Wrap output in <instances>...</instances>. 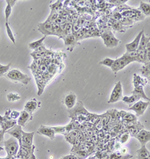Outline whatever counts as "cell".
I'll return each mask as SVG.
<instances>
[{
  "instance_id": "54",
  "label": "cell",
  "mask_w": 150,
  "mask_h": 159,
  "mask_svg": "<svg viewBox=\"0 0 150 159\" xmlns=\"http://www.w3.org/2000/svg\"><path fill=\"white\" fill-rule=\"evenodd\" d=\"M60 159H63V158H60Z\"/></svg>"
},
{
  "instance_id": "19",
  "label": "cell",
  "mask_w": 150,
  "mask_h": 159,
  "mask_svg": "<svg viewBox=\"0 0 150 159\" xmlns=\"http://www.w3.org/2000/svg\"><path fill=\"white\" fill-rule=\"evenodd\" d=\"M131 158H133V155L129 154L123 155L119 151H116L112 153L107 152L104 159H130Z\"/></svg>"
},
{
  "instance_id": "6",
  "label": "cell",
  "mask_w": 150,
  "mask_h": 159,
  "mask_svg": "<svg viewBox=\"0 0 150 159\" xmlns=\"http://www.w3.org/2000/svg\"><path fill=\"white\" fill-rule=\"evenodd\" d=\"M149 105V102H143L142 100H139L137 102H135L134 105L129 107L128 110L133 111L136 113L137 116H140L143 115L144 112L146 111V108Z\"/></svg>"
},
{
  "instance_id": "41",
  "label": "cell",
  "mask_w": 150,
  "mask_h": 159,
  "mask_svg": "<svg viewBox=\"0 0 150 159\" xmlns=\"http://www.w3.org/2000/svg\"><path fill=\"white\" fill-rule=\"evenodd\" d=\"M28 68H29V69L31 70V71H32V74H34V75H36V74L38 73V68H39V66H38V64H36L35 61H33L32 64H31L30 66H28Z\"/></svg>"
},
{
  "instance_id": "22",
  "label": "cell",
  "mask_w": 150,
  "mask_h": 159,
  "mask_svg": "<svg viewBox=\"0 0 150 159\" xmlns=\"http://www.w3.org/2000/svg\"><path fill=\"white\" fill-rule=\"evenodd\" d=\"M137 159H147L150 155V152L148 150L146 146H141V148L136 152Z\"/></svg>"
},
{
  "instance_id": "4",
  "label": "cell",
  "mask_w": 150,
  "mask_h": 159,
  "mask_svg": "<svg viewBox=\"0 0 150 159\" xmlns=\"http://www.w3.org/2000/svg\"><path fill=\"white\" fill-rule=\"evenodd\" d=\"M100 37L103 39L104 43L107 48L116 47V46L119 45V43H121L119 39L115 38L114 33L110 30L103 31Z\"/></svg>"
},
{
  "instance_id": "50",
  "label": "cell",
  "mask_w": 150,
  "mask_h": 159,
  "mask_svg": "<svg viewBox=\"0 0 150 159\" xmlns=\"http://www.w3.org/2000/svg\"><path fill=\"white\" fill-rule=\"evenodd\" d=\"M119 152L123 155H127L128 154V149L126 147H121V149H119Z\"/></svg>"
},
{
  "instance_id": "32",
  "label": "cell",
  "mask_w": 150,
  "mask_h": 159,
  "mask_svg": "<svg viewBox=\"0 0 150 159\" xmlns=\"http://www.w3.org/2000/svg\"><path fill=\"white\" fill-rule=\"evenodd\" d=\"M119 23L121 24H123L124 26L125 27H131L133 26L134 23L135 22L131 18H128V17H123L121 20H120Z\"/></svg>"
},
{
  "instance_id": "18",
  "label": "cell",
  "mask_w": 150,
  "mask_h": 159,
  "mask_svg": "<svg viewBox=\"0 0 150 159\" xmlns=\"http://www.w3.org/2000/svg\"><path fill=\"white\" fill-rule=\"evenodd\" d=\"M40 105L41 102L37 100L36 99H32L26 103L25 106H24V110L26 111L33 114V112H35L37 109L40 108Z\"/></svg>"
},
{
  "instance_id": "45",
  "label": "cell",
  "mask_w": 150,
  "mask_h": 159,
  "mask_svg": "<svg viewBox=\"0 0 150 159\" xmlns=\"http://www.w3.org/2000/svg\"><path fill=\"white\" fill-rule=\"evenodd\" d=\"M126 2H127V0H124V1H120V0H110V1H109V2L112 3V4L114 5L119 6V5L125 4Z\"/></svg>"
},
{
  "instance_id": "37",
  "label": "cell",
  "mask_w": 150,
  "mask_h": 159,
  "mask_svg": "<svg viewBox=\"0 0 150 159\" xmlns=\"http://www.w3.org/2000/svg\"><path fill=\"white\" fill-rule=\"evenodd\" d=\"M114 59H112V58H107L105 59H104V60L101 61L99 64H101V65H104V66H109V67H111L112 66L113 64H114Z\"/></svg>"
},
{
  "instance_id": "1",
  "label": "cell",
  "mask_w": 150,
  "mask_h": 159,
  "mask_svg": "<svg viewBox=\"0 0 150 159\" xmlns=\"http://www.w3.org/2000/svg\"><path fill=\"white\" fill-rule=\"evenodd\" d=\"M4 76L13 82H20L24 85H27L31 80V78L28 76L27 74H24L22 72H20L19 70L16 69L8 71V73L5 74Z\"/></svg>"
},
{
  "instance_id": "12",
  "label": "cell",
  "mask_w": 150,
  "mask_h": 159,
  "mask_svg": "<svg viewBox=\"0 0 150 159\" xmlns=\"http://www.w3.org/2000/svg\"><path fill=\"white\" fill-rule=\"evenodd\" d=\"M17 124V120L12 119H7L4 116H2L0 115V125L2 127V130L6 132L8 129H12L14 125Z\"/></svg>"
},
{
  "instance_id": "3",
  "label": "cell",
  "mask_w": 150,
  "mask_h": 159,
  "mask_svg": "<svg viewBox=\"0 0 150 159\" xmlns=\"http://www.w3.org/2000/svg\"><path fill=\"white\" fill-rule=\"evenodd\" d=\"M90 113L85 108L83 103L81 101H77L73 108L68 110L69 116L73 120H75L80 116H88Z\"/></svg>"
},
{
  "instance_id": "36",
  "label": "cell",
  "mask_w": 150,
  "mask_h": 159,
  "mask_svg": "<svg viewBox=\"0 0 150 159\" xmlns=\"http://www.w3.org/2000/svg\"><path fill=\"white\" fill-rule=\"evenodd\" d=\"M11 66H12V63L7 64V65H2L0 64V76H3L7 73H8Z\"/></svg>"
},
{
  "instance_id": "53",
  "label": "cell",
  "mask_w": 150,
  "mask_h": 159,
  "mask_svg": "<svg viewBox=\"0 0 150 159\" xmlns=\"http://www.w3.org/2000/svg\"><path fill=\"white\" fill-rule=\"evenodd\" d=\"M88 159H98V158H96L95 156H93V157H90V158H89Z\"/></svg>"
},
{
  "instance_id": "11",
  "label": "cell",
  "mask_w": 150,
  "mask_h": 159,
  "mask_svg": "<svg viewBox=\"0 0 150 159\" xmlns=\"http://www.w3.org/2000/svg\"><path fill=\"white\" fill-rule=\"evenodd\" d=\"M37 133L39 134H41V135L47 137V138H49L51 140H54L55 138L56 132L54 129L52 128L51 126H47V125H41L38 128Z\"/></svg>"
},
{
  "instance_id": "28",
  "label": "cell",
  "mask_w": 150,
  "mask_h": 159,
  "mask_svg": "<svg viewBox=\"0 0 150 159\" xmlns=\"http://www.w3.org/2000/svg\"><path fill=\"white\" fill-rule=\"evenodd\" d=\"M119 137L117 138V140L119 141L121 143V144H125L127 143V141L130 139V134H129L128 132V130L125 131L124 132H119Z\"/></svg>"
},
{
  "instance_id": "29",
  "label": "cell",
  "mask_w": 150,
  "mask_h": 159,
  "mask_svg": "<svg viewBox=\"0 0 150 159\" xmlns=\"http://www.w3.org/2000/svg\"><path fill=\"white\" fill-rule=\"evenodd\" d=\"M45 38L46 37H43V38H41L40 40H36V41L32 42V43H29V45H28L29 46V48L30 49H32V50H36V49H38V48H39L41 46L43 45V42Z\"/></svg>"
},
{
  "instance_id": "2",
  "label": "cell",
  "mask_w": 150,
  "mask_h": 159,
  "mask_svg": "<svg viewBox=\"0 0 150 159\" xmlns=\"http://www.w3.org/2000/svg\"><path fill=\"white\" fill-rule=\"evenodd\" d=\"M3 146L8 156H17L20 149V143L16 138H14V137H11L7 140H5Z\"/></svg>"
},
{
  "instance_id": "35",
  "label": "cell",
  "mask_w": 150,
  "mask_h": 159,
  "mask_svg": "<svg viewBox=\"0 0 150 159\" xmlns=\"http://www.w3.org/2000/svg\"><path fill=\"white\" fill-rule=\"evenodd\" d=\"M21 99V97L17 93H10L7 95V99L8 102H15Z\"/></svg>"
},
{
  "instance_id": "24",
  "label": "cell",
  "mask_w": 150,
  "mask_h": 159,
  "mask_svg": "<svg viewBox=\"0 0 150 159\" xmlns=\"http://www.w3.org/2000/svg\"><path fill=\"white\" fill-rule=\"evenodd\" d=\"M133 83H134V88L140 85L145 86L148 83V80L146 78H142L140 75H137L136 73L134 74V79H133Z\"/></svg>"
},
{
  "instance_id": "13",
  "label": "cell",
  "mask_w": 150,
  "mask_h": 159,
  "mask_svg": "<svg viewBox=\"0 0 150 159\" xmlns=\"http://www.w3.org/2000/svg\"><path fill=\"white\" fill-rule=\"evenodd\" d=\"M35 132H22V138L21 143L20 146H24V147H32L33 146V138H34Z\"/></svg>"
},
{
  "instance_id": "25",
  "label": "cell",
  "mask_w": 150,
  "mask_h": 159,
  "mask_svg": "<svg viewBox=\"0 0 150 159\" xmlns=\"http://www.w3.org/2000/svg\"><path fill=\"white\" fill-rule=\"evenodd\" d=\"M139 10L144 16H150V3H146L144 2H140Z\"/></svg>"
},
{
  "instance_id": "49",
  "label": "cell",
  "mask_w": 150,
  "mask_h": 159,
  "mask_svg": "<svg viewBox=\"0 0 150 159\" xmlns=\"http://www.w3.org/2000/svg\"><path fill=\"white\" fill-rule=\"evenodd\" d=\"M62 158L63 159H80L79 158H77V157L74 154H70V155H65V156L62 157Z\"/></svg>"
},
{
  "instance_id": "23",
  "label": "cell",
  "mask_w": 150,
  "mask_h": 159,
  "mask_svg": "<svg viewBox=\"0 0 150 159\" xmlns=\"http://www.w3.org/2000/svg\"><path fill=\"white\" fill-rule=\"evenodd\" d=\"M131 93H132V94H136V95L139 96V97L141 98V99H146V100H147L148 102H150V99L147 97V96L146 95L145 92H144L143 86L140 85V86H138V87H136V88H134V90H133V91L131 92Z\"/></svg>"
},
{
  "instance_id": "48",
  "label": "cell",
  "mask_w": 150,
  "mask_h": 159,
  "mask_svg": "<svg viewBox=\"0 0 150 159\" xmlns=\"http://www.w3.org/2000/svg\"><path fill=\"white\" fill-rule=\"evenodd\" d=\"M146 58H147V62H150V42L148 43L146 47Z\"/></svg>"
},
{
  "instance_id": "16",
  "label": "cell",
  "mask_w": 150,
  "mask_h": 159,
  "mask_svg": "<svg viewBox=\"0 0 150 159\" xmlns=\"http://www.w3.org/2000/svg\"><path fill=\"white\" fill-rule=\"evenodd\" d=\"M135 138L138 140L141 146H146V144L150 141V131L144 129H142L138 135L135 137Z\"/></svg>"
},
{
  "instance_id": "15",
  "label": "cell",
  "mask_w": 150,
  "mask_h": 159,
  "mask_svg": "<svg viewBox=\"0 0 150 159\" xmlns=\"http://www.w3.org/2000/svg\"><path fill=\"white\" fill-rule=\"evenodd\" d=\"M33 119V115L31 113L26 111L25 110L20 112V115L17 119V125L21 127L25 126L28 122L31 121Z\"/></svg>"
},
{
  "instance_id": "10",
  "label": "cell",
  "mask_w": 150,
  "mask_h": 159,
  "mask_svg": "<svg viewBox=\"0 0 150 159\" xmlns=\"http://www.w3.org/2000/svg\"><path fill=\"white\" fill-rule=\"evenodd\" d=\"M144 33V30L142 29L141 31L139 32V34H138V36L135 38V39L133 40L132 42L130 43H127L125 45V47H126V51L127 52H135L138 50L139 45H140V39H141L142 34Z\"/></svg>"
},
{
  "instance_id": "55",
  "label": "cell",
  "mask_w": 150,
  "mask_h": 159,
  "mask_svg": "<svg viewBox=\"0 0 150 159\" xmlns=\"http://www.w3.org/2000/svg\"><path fill=\"white\" fill-rule=\"evenodd\" d=\"M0 159H3V158H0Z\"/></svg>"
},
{
  "instance_id": "8",
  "label": "cell",
  "mask_w": 150,
  "mask_h": 159,
  "mask_svg": "<svg viewBox=\"0 0 150 159\" xmlns=\"http://www.w3.org/2000/svg\"><path fill=\"white\" fill-rule=\"evenodd\" d=\"M65 46L67 47V49L69 52H71L74 49V48L76 47L77 44H79L78 40L75 35V34H68L63 38Z\"/></svg>"
},
{
  "instance_id": "47",
  "label": "cell",
  "mask_w": 150,
  "mask_h": 159,
  "mask_svg": "<svg viewBox=\"0 0 150 159\" xmlns=\"http://www.w3.org/2000/svg\"><path fill=\"white\" fill-rule=\"evenodd\" d=\"M112 17L115 21H120V20L123 18V16H122V14H119V13L114 12V14H113Z\"/></svg>"
},
{
  "instance_id": "14",
  "label": "cell",
  "mask_w": 150,
  "mask_h": 159,
  "mask_svg": "<svg viewBox=\"0 0 150 159\" xmlns=\"http://www.w3.org/2000/svg\"><path fill=\"white\" fill-rule=\"evenodd\" d=\"M22 132H23V129L20 125L17 124L14 125V127H12V129L7 130L5 133L9 134L12 137H14V138H16L17 140L19 141V143H21V138H22Z\"/></svg>"
},
{
  "instance_id": "21",
  "label": "cell",
  "mask_w": 150,
  "mask_h": 159,
  "mask_svg": "<svg viewBox=\"0 0 150 159\" xmlns=\"http://www.w3.org/2000/svg\"><path fill=\"white\" fill-rule=\"evenodd\" d=\"M80 130L77 129H75V130L71 131V132L67 133V134H65V138L67 140L68 143H70L72 145L75 143L76 140L77 139V137H78Z\"/></svg>"
},
{
  "instance_id": "46",
  "label": "cell",
  "mask_w": 150,
  "mask_h": 159,
  "mask_svg": "<svg viewBox=\"0 0 150 159\" xmlns=\"http://www.w3.org/2000/svg\"><path fill=\"white\" fill-rule=\"evenodd\" d=\"M5 132L3 130H0V147H3V143H4V134ZM2 148H0V150H2Z\"/></svg>"
},
{
  "instance_id": "42",
  "label": "cell",
  "mask_w": 150,
  "mask_h": 159,
  "mask_svg": "<svg viewBox=\"0 0 150 159\" xmlns=\"http://www.w3.org/2000/svg\"><path fill=\"white\" fill-rule=\"evenodd\" d=\"M111 70H112V71L114 72V73L116 74L117 73V72L119 71V61H118V58L117 59H115L114 61V64H113L112 66H111Z\"/></svg>"
},
{
  "instance_id": "52",
  "label": "cell",
  "mask_w": 150,
  "mask_h": 159,
  "mask_svg": "<svg viewBox=\"0 0 150 159\" xmlns=\"http://www.w3.org/2000/svg\"><path fill=\"white\" fill-rule=\"evenodd\" d=\"M3 159H16V158H15V157L8 156V155H7V157H5V158H4Z\"/></svg>"
},
{
  "instance_id": "5",
  "label": "cell",
  "mask_w": 150,
  "mask_h": 159,
  "mask_svg": "<svg viewBox=\"0 0 150 159\" xmlns=\"http://www.w3.org/2000/svg\"><path fill=\"white\" fill-rule=\"evenodd\" d=\"M123 86H122L121 82H118L116 83L115 87L114 88L112 93L110 97V99L108 100V103H115L117 102L119 100H122L123 99Z\"/></svg>"
},
{
  "instance_id": "27",
  "label": "cell",
  "mask_w": 150,
  "mask_h": 159,
  "mask_svg": "<svg viewBox=\"0 0 150 159\" xmlns=\"http://www.w3.org/2000/svg\"><path fill=\"white\" fill-rule=\"evenodd\" d=\"M140 99H141V98L139 97V96L136 95V94H132L131 97H127V96L123 97L122 100H123L124 102L127 103V104H132V103H135L137 102H138Z\"/></svg>"
},
{
  "instance_id": "44",
  "label": "cell",
  "mask_w": 150,
  "mask_h": 159,
  "mask_svg": "<svg viewBox=\"0 0 150 159\" xmlns=\"http://www.w3.org/2000/svg\"><path fill=\"white\" fill-rule=\"evenodd\" d=\"M20 115V112L17 111H15V110H13L11 111V114H10V118L12 120H17L19 118V116Z\"/></svg>"
},
{
  "instance_id": "30",
  "label": "cell",
  "mask_w": 150,
  "mask_h": 159,
  "mask_svg": "<svg viewBox=\"0 0 150 159\" xmlns=\"http://www.w3.org/2000/svg\"><path fill=\"white\" fill-rule=\"evenodd\" d=\"M112 28L115 31H120V32H125L128 29V27L124 26L123 24L119 23V21H115V23L112 24Z\"/></svg>"
},
{
  "instance_id": "7",
  "label": "cell",
  "mask_w": 150,
  "mask_h": 159,
  "mask_svg": "<svg viewBox=\"0 0 150 159\" xmlns=\"http://www.w3.org/2000/svg\"><path fill=\"white\" fill-rule=\"evenodd\" d=\"M38 29L41 34H44V37L48 35H55L53 32V23L46 20L44 23H39L38 24Z\"/></svg>"
},
{
  "instance_id": "38",
  "label": "cell",
  "mask_w": 150,
  "mask_h": 159,
  "mask_svg": "<svg viewBox=\"0 0 150 159\" xmlns=\"http://www.w3.org/2000/svg\"><path fill=\"white\" fill-rule=\"evenodd\" d=\"M123 120L125 121H138V116L134 115L131 113L127 112L125 116L123 118Z\"/></svg>"
},
{
  "instance_id": "9",
  "label": "cell",
  "mask_w": 150,
  "mask_h": 159,
  "mask_svg": "<svg viewBox=\"0 0 150 159\" xmlns=\"http://www.w3.org/2000/svg\"><path fill=\"white\" fill-rule=\"evenodd\" d=\"M35 149H36L35 145L32 147H24V146L20 147V151L24 159H37L36 155H34Z\"/></svg>"
},
{
  "instance_id": "33",
  "label": "cell",
  "mask_w": 150,
  "mask_h": 159,
  "mask_svg": "<svg viewBox=\"0 0 150 159\" xmlns=\"http://www.w3.org/2000/svg\"><path fill=\"white\" fill-rule=\"evenodd\" d=\"M59 16V14L58 11H54V10H51V14H50V16H48L47 21L51 22V23H55L56 20L58 19Z\"/></svg>"
},
{
  "instance_id": "17",
  "label": "cell",
  "mask_w": 150,
  "mask_h": 159,
  "mask_svg": "<svg viewBox=\"0 0 150 159\" xmlns=\"http://www.w3.org/2000/svg\"><path fill=\"white\" fill-rule=\"evenodd\" d=\"M64 105L68 110L73 108L77 103V96L74 93H69L64 98Z\"/></svg>"
},
{
  "instance_id": "31",
  "label": "cell",
  "mask_w": 150,
  "mask_h": 159,
  "mask_svg": "<svg viewBox=\"0 0 150 159\" xmlns=\"http://www.w3.org/2000/svg\"><path fill=\"white\" fill-rule=\"evenodd\" d=\"M150 42V37H146L145 34H143L141 39H140V45H139L138 48H141V49H146V45L148 43Z\"/></svg>"
},
{
  "instance_id": "43",
  "label": "cell",
  "mask_w": 150,
  "mask_h": 159,
  "mask_svg": "<svg viewBox=\"0 0 150 159\" xmlns=\"http://www.w3.org/2000/svg\"><path fill=\"white\" fill-rule=\"evenodd\" d=\"M61 3H62V2H57L56 3H55V4L51 5V6H50L51 8V10H54V11H59V10L62 9V4H61Z\"/></svg>"
},
{
  "instance_id": "34",
  "label": "cell",
  "mask_w": 150,
  "mask_h": 159,
  "mask_svg": "<svg viewBox=\"0 0 150 159\" xmlns=\"http://www.w3.org/2000/svg\"><path fill=\"white\" fill-rule=\"evenodd\" d=\"M5 28H6V31H7V34H8V36L9 39L12 41V43L14 44L16 43L15 41V37H14V34H13V31L12 29H11L10 25H9L8 23H5Z\"/></svg>"
},
{
  "instance_id": "20",
  "label": "cell",
  "mask_w": 150,
  "mask_h": 159,
  "mask_svg": "<svg viewBox=\"0 0 150 159\" xmlns=\"http://www.w3.org/2000/svg\"><path fill=\"white\" fill-rule=\"evenodd\" d=\"M143 129H144L143 125L141 124L140 122H138L135 125H131V126L127 128V130H128V132L130 134L131 137H134V138H135V137L138 135V133Z\"/></svg>"
},
{
  "instance_id": "39",
  "label": "cell",
  "mask_w": 150,
  "mask_h": 159,
  "mask_svg": "<svg viewBox=\"0 0 150 159\" xmlns=\"http://www.w3.org/2000/svg\"><path fill=\"white\" fill-rule=\"evenodd\" d=\"M12 11V7L10 5H7L5 9V23H8V18L11 16Z\"/></svg>"
},
{
  "instance_id": "51",
  "label": "cell",
  "mask_w": 150,
  "mask_h": 159,
  "mask_svg": "<svg viewBox=\"0 0 150 159\" xmlns=\"http://www.w3.org/2000/svg\"><path fill=\"white\" fill-rule=\"evenodd\" d=\"M6 2H7V4L10 5L11 6L13 7L14 5H15L17 1L16 0H6Z\"/></svg>"
},
{
  "instance_id": "26",
  "label": "cell",
  "mask_w": 150,
  "mask_h": 159,
  "mask_svg": "<svg viewBox=\"0 0 150 159\" xmlns=\"http://www.w3.org/2000/svg\"><path fill=\"white\" fill-rule=\"evenodd\" d=\"M138 55V60L139 63H142V64H146L147 63V58H146V49H141V48H138L137 50Z\"/></svg>"
},
{
  "instance_id": "40",
  "label": "cell",
  "mask_w": 150,
  "mask_h": 159,
  "mask_svg": "<svg viewBox=\"0 0 150 159\" xmlns=\"http://www.w3.org/2000/svg\"><path fill=\"white\" fill-rule=\"evenodd\" d=\"M52 128L54 129L56 134H66V128L65 125V126H51Z\"/></svg>"
}]
</instances>
